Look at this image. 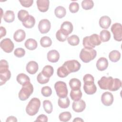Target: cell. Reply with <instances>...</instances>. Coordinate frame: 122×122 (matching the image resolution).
<instances>
[{
	"label": "cell",
	"mask_w": 122,
	"mask_h": 122,
	"mask_svg": "<svg viewBox=\"0 0 122 122\" xmlns=\"http://www.w3.org/2000/svg\"><path fill=\"white\" fill-rule=\"evenodd\" d=\"M100 36L97 34H93L90 36H86L83 39L82 44L84 48L92 49L101 43Z\"/></svg>",
	"instance_id": "cell-1"
},
{
	"label": "cell",
	"mask_w": 122,
	"mask_h": 122,
	"mask_svg": "<svg viewBox=\"0 0 122 122\" xmlns=\"http://www.w3.org/2000/svg\"><path fill=\"white\" fill-rule=\"evenodd\" d=\"M41 106L40 100L37 98H32L26 107V112L30 116L36 114Z\"/></svg>",
	"instance_id": "cell-2"
},
{
	"label": "cell",
	"mask_w": 122,
	"mask_h": 122,
	"mask_svg": "<svg viewBox=\"0 0 122 122\" xmlns=\"http://www.w3.org/2000/svg\"><path fill=\"white\" fill-rule=\"evenodd\" d=\"M97 55L96 51L93 49L83 48L80 53V58L85 63H88L93 60Z\"/></svg>",
	"instance_id": "cell-3"
},
{
	"label": "cell",
	"mask_w": 122,
	"mask_h": 122,
	"mask_svg": "<svg viewBox=\"0 0 122 122\" xmlns=\"http://www.w3.org/2000/svg\"><path fill=\"white\" fill-rule=\"evenodd\" d=\"M33 92V87L32 84L29 83L23 85L19 92L18 96L21 101H25L28 99Z\"/></svg>",
	"instance_id": "cell-4"
},
{
	"label": "cell",
	"mask_w": 122,
	"mask_h": 122,
	"mask_svg": "<svg viewBox=\"0 0 122 122\" xmlns=\"http://www.w3.org/2000/svg\"><path fill=\"white\" fill-rule=\"evenodd\" d=\"M54 88L57 95L59 98H64L67 96L68 89L65 82L58 81L55 83Z\"/></svg>",
	"instance_id": "cell-5"
},
{
	"label": "cell",
	"mask_w": 122,
	"mask_h": 122,
	"mask_svg": "<svg viewBox=\"0 0 122 122\" xmlns=\"http://www.w3.org/2000/svg\"><path fill=\"white\" fill-rule=\"evenodd\" d=\"M62 65L67 69L70 73L78 71L81 68V64L78 61L75 60L67 61Z\"/></svg>",
	"instance_id": "cell-6"
},
{
	"label": "cell",
	"mask_w": 122,
	"mask_h": 122,
	"mask_svg": "<svg viewBox=\"0 0 122 122\" xmlns=\"http://www.w3.org/2000/svg\"><path fill=\"white\" fill-rule=\"evenodd\" d=\"M111 31L113 34L114 39L118 41L122 40V25L119 23H115L111 27Z\"/></svg>",
	"instance_id": "cell-7"
},
{
	"label": "cell",
	"mask_w": 122,
	"mask_h": 122,
	"mask_svg": "<svg viewBox=\"0 0 122 122\" xmlns=\"http://www.w3.org/2000/svg\"><path fill=\"white\" fill-rule=\"evenodd\" d=\"M113 81V78L112 77H102L98 81V85L101 89L109 90L110 91Z\"/></svg>",
	"instance_id": "cell-8"
},
{
	"label": "cell",
	"mask_w": 122,
	"mask_h": 122,
	"mask_svg": "<svg viewBox=\"0 0 122 122\" xmlns=\"http://www.w3.org/2000/svg\"><path fill=\"white\" fill-rule=\"evenodd\" d=\"M0 46L5 52L10 53L13 51L14 45L10 39L5 38L1 41Z\"/></svg>",
	"instance_id": "cell-9"
},
{
	"label": "cell",
	"mask_w": 122,
	"mask_h": 122,
	"mask_svg": "<svg viewBox=\"0 0 122 122\" xmlns=\"http://www.w3.org/2000/svg\"><path fill=\"white\" fill-rule=\"evenodd\" d=\"M51 22L47 19H42L41 20L38 24L39 30L42 34L48 32L51 29Z\"/></svg>",
	"instance_id": "cell-10"
},
{
	"label": "cell",
	"mask_w": 122,
	"mask_h": 122,
	"mask_svg": "<svg viewBox=\"0 0 122 122\" xmlns=\"http://www.w3.org/2000/svg\"><path fill=\"white\" fill-rule=\"evenodd\" d=\"M11 77V72L7 68H0V85L4 84Z\"/></svg>",
	"instance_id": "cell-11"
},
{
	"label": "cell",
	"mask_w": 122,
	"mask_h": 122,
	"mask_svg": "<svg viewBox=\"0 0 122 122\" xmlns=\"http://www.w3.org/2000/svg\"><path fill=\"white\" fill-rule=\"evenodd\" d=\"M101 101L103 105L109 106L111 105L113 102V96L112 93L107 92H104L101 96Z\"/></svg>",
	"instance_id": "cell-12"
},
{
	"label": "cell",
	"mask_w": 122,
	"mask_h": 122,
	"mask_svg": "<svg viewBox=\"0 0 122 122\" xmlns=\"http://www.w3.org/2000/svg\"><path fill=\"white\" fill-rule=\"evenodd\" d=\"M86 107L85 102L82 100L74 101L72 103V108L73 110L77 112H82Z\"/></svg>",
	"instance_id": "cell-13"
},
{
	"label": "cell",
	"mask_w": 122,
	"mask_h": 122,
	"mask_svg": "<svg viewBox=\"0 0 122 122\" xmlns=\"http://www.w3.org/2000/svg\"><path fill=\"white\" fill-rule=\"evenodd\" d=\"M36 3L38 9L41 12H45L48 10L50 4L49 0H37Z\"/></svg>",
	"instance_id": "cell-14"
},
{
	"label": "cell",
	"mask_w": 122,
	"mask_h": 122,
	"mask_svg": "<svg viewBox=\"0 0 122 122\" xmlns=\"http://www.w3.org/2000/svg\"><path fill=\"white\" fill-rule=\"evenodd\" d=\"M39 69V66L38 63L35 61H29L26 67V69L27 71L30 74H34L37 72Z\"/></svg>",
	"instance_id": "cell-15"
},
{
	"label": "cell",
	"mask_w": 122,
	"mask_h": 122,
	"mask_svg": "<svg viewBox=\"0 0 122 122\" xmlns=\"http://www.w3.org/2000/svg\"><path fill=\"white\" fill-rule=\"evenodd\" d=\"M60 58V54L59 52L55 50L50 51L47 53V59L51 62H57Z\"/></svg>",
	"instance_id": "cell-16"
},
{
	"label": "cell",
	"mask_w": 122,
	"mask_h": 122,
	"mask_svg": "<svg viewBox=\"0 0 122 122\" xmlns=\"http://www.w3.org/2000/svg\"><path fill=\"white\" fill-rule=\"evenodd\" d=\"M108 66V61L106 58L101 57L99 58L96 62V67L100 71L105 70Z\"/></svg>",
	"instance_id": "cell-17"
},
{
	"label": "cell",
	"mask_w": 122,
	"mask_h": 122,
	"mask_svg": "<svg viewBox=\"0 0 122 122\" xmlns=\"http://www.w3.org/2000/svg\"><path fill=\"white\" fill-rule=\"evenodd\" d=\"M60 29L67 35L71 34L73 30V25L72 23L68 21H65L61 25Z\"/></svg>",
	"instance_id": "cell-18"
},
{
	"label": "cell",
	"mask_w": 122,
	"mask_h": 122,
	"mask_svg": "<svg viewBox=\"0 0 122 122\" xmlns=\"http://www.w3.org/2000/svg\"><path fill=\"white\" fill-rule=\"evenodd\" d=\"M22 23L26 28H32L35 24V19L33 16L29 15L22 22Z\"/></svg>",
	"instance_id": "cell-19"
},
{
	"label": "cell",
	"mask_w": 122,
	"mask_h": 122,
	"mask_svg": "<svg viewBox=\"0 0 122 122\" xmlns=\"http://www.w3.org/2000/svg\"><path fill=\"white\" fill-rule=\"evenodd\" d=\"M111 24V20L107 16H103L100 18L99 20L100 26L103 29H108Z\"/></svg>",
	"instance_id": "cell-20"
},
{
	"label": "cell",
	"mask_w": 122,
	"mask_h": 122,
	"mask_svg": "<svg viewBox=\"0 0 122 122\" xmlns=\"http://www.w3.org/2000/svg\"><path fill=\"white\" fill-rule=\"evenodd\" d=\"M16 80L22 86L25 85L30 82L29 76L24 73L19 74L17 76Z\"/></svg>",
	"instance_id": "cell-21"
},
{
	"label": "cell",
	"mask_w": 122,
	"mask_h": 122,
	"mask_svg": "<svg viewBox=\"0 0 122 122\" xmlns=\"http://www.w3.org/2000/svg\"><path fill=\"white\" fill-rule=\"evenodd\" d=\"M26 37V33L24 30L21 29L17 30L14 33L13 39L16 42H21L23 41Z\"/></svg>",
	"instance_id": "cell-22"
},
{
	"label": "cell",
	"mask_w": 122,
	"mask_h": 122,
	"mask_svg": "<svg viewBox=\"0 0 122 122\" xmlns=\"http://www.w3.org/2000/svg\"><path fill=\"white\" fill-rule=\"evenodd\" d=\"M25 47L30 51L36 49L37 47L38 44L36 41L33 39H29L26 41L24 43Z\"/></svg>",
	"instance_id": "cell-23"
},
{
	"label": "cell",
	"mask_w": 122,
	"mask_h": 122,
	"mask_svg": "<svg viewBox=\"0 0 122 122\" xmlns=\"http://www.w3.org/2000/svg\"><path fill=\"white\" fill-rule=\"evenodd\" d=\"M83 90L85 92L89 95H91L95 93L97 91V87L94 83L91 84H84Z\"/></svg>",
	"instance_id": "cell-24"
},
{
	"label": "cell",
	"mask_w": 122,
	"mask_h": 122,
	"mask_svg": "<svg viewBox=\"0 0 122 122\" xmlns=\"http://www.w3.org/2000/svg\"><path fill=\"white\" fill-rule=\"evenodd\" d=\"M69 85L72 90H79L81 87V82L78 79L72 78L69 81Z\"/></svg>",
	"instance_id": "cell-25"
},
{
	"label": "cell",
	"mask_w": 122,
	"mask_h": 122,
	"mask_svg": "<svg viewBox=\"0 0 122 122\" xmlns=\"http://www.w3.org/2000/svg\"><path fill=\"white\" fill-rule=\"evenodd\" d=\"M54 13L56 17L61 19L63 18L66 14V10L63 6H59L56 7L54 10Z\"/></svg>",
	"instance_id": "cell-26"
},
{
	"label": "cell",
	"mask_w": 122,
	"mask_h": 122,
	"mask_svg": "<svg viewBox=\"0 0 122 122\" xmlns=\"http://www.w3.org/2000/svg\"><path fill=\"white\" fill-rule=\"evenodd\" d=\"M109 58L111 61L116 62L120 59L121 53L118 51H112L110 52L109 54Z\"/></svg>",
	"instance_id": "cell-27"
},
{
	"label": "cell",
	"mask_w": 122,
	"mask_h": 122,
	"mask_svg": "<svg viewBox=\"0 0 122 122\" xmlns=\"http://www.w3.org/2000/svg\"><path fill=\"white\" fill-rule=\"evenodd\" d=\"M4 20L8 23L12 22L14 20L15 14L12 10H7L3 15Z\"/></svg>",
	"instance_id": "cell-28"
},
{
	"label": "cell",
	"mask_w": 122,
	"mask_h": 122,
	"mask_svg": "<svg viewBox=\"0 0 122 122\" xmlns=\"http://www.w3.org/2000/svg\"><path fill=\"white\" fill-rule=\"evenodd\" d=\"M58 104L60 107L65 109L69 106L70 101L67 96L64 98H59L58 101Z\"/></svg>",
	"instance_id": "cell-29"
},
{
	"label": "cell",
	"mask_w": 122,
	"mask_h": 122,
	"mask_svg": "<svg viewBox=\"0 0 122 122\" xmlns=\"http://www.w3.org/2000/svg\"><path fill=\"white\" fill-rule=\"evenodd\" d=\"M54 70L51 66L46 65L42 69L41 72L46 77L50 78L53 74Z\"/></svg>",
	"instance_id": "cell-30"
},
{
	"label": "cell",
	"mask_w": 122,
	"mask_h": 122,
	"mask_svg": "<svg viewBox=\"0 0 122 122\" xmlns=\"http://www.w3.org/2000/svg\"><path fill=\"white\" fill-rule=\"evenodd\" d=\"M70 96L72 100L74 101H77L80 100L82 97V92L81 89L77 90H71L70 92Z\"/></svg>",
	"instance_id": "cell-31"
},
{
	"label": "cell",
	"mask_w": 122,
	"mask_h": 122,
	"mask_svg": "<svg viewBox=\"0 0 122 122\" xmlns=\"http://www.w3.org/2000/svg\"><path fill=\"white\" fill-rule=\"evenodd\" d=\"M110 32L106 30H102L100 33V37L101 41L102 42H106L110 40L111 38Z\"/></svg>",
	"instance_id": "cell-32"
},
{
	"label": "cell",
	"mask_w": 122,
	"mask_h": 122,
	"mask_svg": "<svg viewBox=\"0 0 122 122\" xmlns=\"http://www.w3.org/2000/svg\"><path fill=\"white\" fill-rule=\"evenodd\" d=\"M40 44L43 47H49L51 46L52 44V41L49 37L44 36L41 39Z\"/></svg>",
	"instance_id": "cell-33"
},
{
	"label": "cell",
	"mask_w": 122,
	"mask_h": 122,
	"mask_svg": "<svg viewBox=\"0 0 122 122\" xmlns=\"http://www.w3.org/2000/svg\"><path fill=\"white\" fill-rule=\"evenodd\" d=\"M57 75L61 78H64L67 76L69 74H70L69 72L67 70V69L64 66H62L58 68L57 71Z\"/></svg>",
	"instance_id": "cell-34"
},
{
	"label": "cell",
	"mask_w": 122,
	"mask_h": 122,
	"mask_svg": "<svg viewBox=\"0 0 122 122\" xmlns=\"http://www.w3.org/2000/svg\"><path fill=\"white\" fill-rule=\"evenodd\" d=\"M122 86L121 80L118 78L113 79V81L112 87L110 90V91H116L118 90Z\"/></svg>",
	"instance_id": "cell-35"
},
{
	"label": "cell",
	"mask_w": 122,
	"mask_h": 122,
	"mask_svg": "<svg viewBox=\"0 0 122 122\" xmlns=\"http://www.w3.org/2000/svg\"><path fill=\"white\" fill-rule=\"evenodd\" d=\"M43 106L45 112L47 113H51L53 110L52 104L49 100H44L43 102Z\"/></svg>",
	"instance_id": "cell-36"
},
{
	"label": "cell",
	"mask_w": 122,
	"mask_h": 122,
	"mask_svg": "<svg viewBox=\"0 0 122 122\" xmlns=\"http://www.w3.org/2000/svg\"><path fill=\"white\" fill-rule=\"evenodd\" d=\"M68 42L71 46H76L79 44L80 39L78 36L76 35H72L67 38Z\"/></svg>",
	"instance_id": "cell-37"
},
{
	"label": "cell",
	"mask_w": 122,
	"mask_h": 122,
	"mask_svg": "<svg viewBox=\"0 0 122 122\" xmlns=\"http://www.w3.org/2000/svg\"><path fill=\"white\" fill-rule=\"evenodd\" d=\"M71 118V113L69 112H64L59 114V120L61 122H66L69 121Z\"/></svg>",
	"instance_id": "cell-38"
},
{
	"label": "cell",
	"mask_w": 122,
	"mask_h": 122,
	"mask_svg": "<svg viewBox=\"0 0 122 122\" xmlns=\"http://www.w3.org/2000/svg\"><path fill=\"white\" fill-rule=\"evenodd\" d=\"M94 6V3L91 0H84L81 2L82 8L85 10L92 9Z\"/></svg>",
	"instance_id": "cell-39"
},
{
	"label": "cell",
	"mask_w": 122,
	"mask_h": 122,
	"mask_svg": "<svg viewBox=\"0 0 122 122\" xmlns=\"http://www.w3.org/2000/svg\"><path fill=\"white\" fill-rule=\"evenodd\" d=\"M56 37L59 41L63 42L68 38V35L65 34L61 29H60L56 32Z\"/></svg>",
	"instance_id": "cell-40"
},
{
	"label": "cell",
	"mask_w": 122,
	"mask_h": 122,
	"mask_svg": "<svg viewBox=\"0 0 122 122\" xmlns=\"http://www.w3.org/2000/svg\"><path fill=\"white\" fill-rule=\"evenodd\" d=\"M37 80L38 82L41 84H45L49 81V78L45 76L41 72L38 75Z\"/></svg>",
	"instance_id": "cell-41"
},
{
	"label": "cell",
	"mask_w": 122,
	"mask_h": 122,
	"mask_svg": "<svg viewBox=\"0 0 122 122\" xmlns=\"http://www.w3.org/2000/svg\"><path fill=\"white\" fill-rule=\"evenodd\" d=\"M83 81L85 84H91L94 83V78L92 75L90 74H85L83 78Z\"/></svg>",
	"instance_id": "cell-42"
},
{
	"label": "cell",
	"mask_w": 122,
	"mask_h": 122,
	"mask_svg": "<svg viewBox=\"0 0 122 122\" xmlns=\"http://www.w3.org/2000/svg\"><path fill=\"white\" fill-rule=\"evenodd\" d=\"M41 93L44 97H49L52 93V90L49 86H44L41 88Z\"/></svg>",
	"instance_id": "cell-43"
},
{
	"label": "cell",
	"mask_w": 122,
	"mask_h": 122,
	"mask_svg": "<svg viewBox=\"0 0 122 122\" xmlns=\"http://www.w3.org/2000/svg\"><path fill=\"white\" fill-rule=\"evenodd\" d=\"M29 15L27 11L24 10H21L18 13V18L20 21L22 22Z\"/></svg>",
	"instance_id": "cell-44"
},
{
	"label": "cell",
	"mask_w": 122,
	"mask_h": 122,
	"mask_svg": "<svg viewBox=\"0 0 122 122\" xmlns=\"http://www.w3.org/2000/svg\"><path fill=\"white\" fill-rule=\"evenodd\" d=\"M79 10V5L78 3L76 2H71L69 5V10L71 13H76Z\"/></svg>",
	"instance_id": "cell-45"
},
{
	"label": "cell",
	"mask_w": 122,
	"mask_h": 122,
	"mask_svg": "<svg viewBox=\"0 0 122 122\" xmlns=\"http://www.w3.org/2000/svg\"><path fill=\"white\" fill-rule=\"evenodd\" d=\"M25 51L24 49L21 48H18L15 50L14 51V54L15 56L18 58L22 57L25 55Z\"/></svg>",
	"instance_id": "cell-46"
},
{
	"label": "cell",
	"mask_w": 122,
	"mask_h": 122,
	"mask_svg": "<svg viewBox=\"0 0 122 122\" xmlns=\"http://www.w3.org/2000/svg\"><path fill=\"white\" fill-rule=\"evenodd\" d=\"M21 5L26 8H28L30 7L33 2V0H19Z\"/></svg>",
	"instance_id": "cell-47"
},
{
	"label": "cell",
	"mask_w": 122,
	"mask_h": 122,
	"mask_svg": "<svg viewBox=\"0 0 122 122\" xmlns=\"http://www.w3.org/2000/svg\"><path fill=\"white\" fill-rule=\"evenodd\" d=\"M36 122H48V117L46 115L44 114H41L38 116L35 120Z\"/></svg>",
	"instance_id": "cell-48"
},
{
	"label": "cell",
	"mask_w": 122,
	"mask_h": 122,
	"mask_svg": "<svg viewBox=\"0 0 122 122\" xmlns=\"http://www.w3.org/2000/svg\"><path fill=\"white\" fill-rule=\"evenodd\" d=\"M0 38H1L2 37L5 36L6 35V30L4 27H3L2 26H0Z\"/></svg>",
	"instance_id": "cell-49"
},
{
	"label": "cell",
	"mask_w": 122,
	"mask_h": 122,
	"mask_svg": "<svg viewBox=\"0 0 122 122\" xmlns=\"http://www.w3.org/2000/svg\"><path fill=\"white\" fill-rule=\"evenodd\" d=\"M6 122H17V118L13 116H10L9 117L7 118L6 121Z\"/></svg>",
	"instance_id": "cell-50"
},
{
	"label": "cell",
	"mask_w": 122,
	"mask_h": 122,
	"mask_svg": "<svg viewBox=\"0 0 122 122\" xmlns=\"http://www.w3.org/2000/svg\"><path fill=\"white\" fill-rule=\"evenodd\" d=\"M73 122H83V120L80 118H75L73 120Z\"/></svg>",
	"instance_id": "cell-51"
}]
</instances>
